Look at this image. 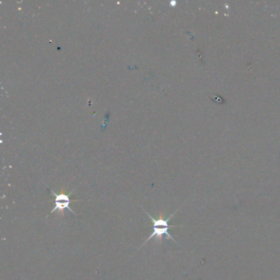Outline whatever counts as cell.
I'll return each mask as SVG.
<instances>
[{
	"mask_svg": "<svg viewBox=\"0 0 280 280\" xmlns=\"http://www.w3.org/2000/svg\"><path fill=\"white\" fill-rule=\"evenodd\" d=\"M141 209H142V208H141ZM142 210L146 212V214H147L149 218L151 219L152 225H153V232H152V233H151L150 237L144 242L143 244L141 246V247H143L146 243H148L149 241L151 240V238H155V237H156L157 239H159L160 243H161V241H162V238L164 236H166V238H167L168 239H171V240L174 241L175 243H178L175 238H173L172 235L169 233V228H170V227L179 226H170V224H169V222H170V219H172L173 217L175 216V214H176L179 210H177L175 213H173L171 215H170V216L166 218V219L164 218L162 214H160L159 218H154V217L151 216V214H149L148 212L146 211V210H144V209H142Z\"/></svg>",
	"mask_w": 280,
	"mask_h": 280,
	"instance_id": "1",
	"label": "cell"
},
{
	"mask_svg": "<svg viewBox=\"0 0 280 280\" xmlns=\"http://www.w3.org/2000/svg\"><path fill=\"white\" fill-rule=\"evenodd\" d=\"M50 191L54 196V207L50 212L49 215L52 214L54 212L57 211V210L61 212L62 214H64V210H66V209L70 210L74 215H77L75 211L70 207L71 199L69 197V195L64 192L56 193L53 190H50Z\"/></svg>",
	"mask_w": 280,
	"mask_h": 280,
	"instance_id": "2",
	"label": "cell"
}]
</instances>
